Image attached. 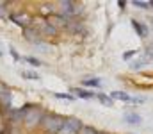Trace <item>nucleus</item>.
<instances>
[{
	"label": "nucleus",
	"mask_w": 153,
	"mask_h": 134,
	"mask_svg": "<svg viewBox=\"0 0 153 134\" xmlns=\"http://www.w3.org/2000/svg\"><path fill=\"white\" fill-rule=\"evenodd\" d=\"M41 124H43V127L48 133H59L61 127H62V124H64V120L61 116H57V115H45L43 120H41Z\"/></svg>",
	"instance_id": "f257e3e1"
},
{
	"label": "nucleus",
	"mask_w": 153,
	"mask_h": 134,
	"mask_svg": "<svg viewBox=\"0 0 153 134\" xmlns=\"http://www.w3.org/2000/svg\"><path fill=\"white\" fill-rule=\"evenodd\" d=\"M43 120V113L39 107H27L25 115H23V122L27 124V127H34Z\"/></svg>",
	"instance_id": "f03ea898"
},
{
	"label": "nucleus",
	"mask_w": 153,
	"mask_h": 134,
	"mask_svg": "<svg viewBox=\"0 0 153 134\" xmlns=\"http://www.w3.org/2000/svg\"><path fill=\"white\" fill-rule=\"evenodd\" d=\"M80 129H82V124H80L78 118H66L62 127H61V131L57 134H78Z\"/></svg>",
	"instance_id": "7ed1b4c3"
},
{
	"label": "nucleus",
	"mask_w": 153,
	"mask_h": 134,
	"mask_svg": "<svg viewBox=\"0 0 153 134\" xmlns=\"http://www.w3.org/2000/svg\"><path fill=\"white\" fill-rule=\"evenodd\" d=\"M57 4H59V7H61L64 16H71V14L76 13V5H75V2H71V0H61Z\"/></svg>",
	"instance_id": "20e7f679"
},
{
	"label": "nucleus",
	"mask_w": 153,
	"mask_h": 134,
	"mask_svg": "<svg viewBox=\"0 0 153 134\" xmlns=\"http://www.w3.org/2000/svg\"><path fill=\"white\" fill-rule=\"evenodd\" d=\"M36 29H38L41 34H46V36H55V34H57V29H55L48 20H45V22H43L39 27H36Z\"/></svg>",
	"instance_id": "39448f33"
},
{
	"label": "nucleus",
	"mask_w": 153,
	"mask_h": 134,
	"mask_svg": "<svg viewBox=\"0 0 153 134\" xmlns=\"http://www.w3.org/2000/svg\"><path fill=\"white\" fill-rule=\"evenodd\" d=\"M70 20H71V18H66V16H62V14H55V16L50 18V23H52L55 29H57V27H68Z\"/></svg>",
	"instance_id": "423d86ee"
},
{
	"label": "nucleus",
	"mask_w": 153,
	"mask_h": 134,
	"mask_svg": "<svg viewBox=\"0 0 153 134\" xmlns=\"http://www.w3.org/2000/svg\"><path fill=\"white\" fill-rule=\"evenodd\" d=\"M11 20H13L16 25L23 27V29H27V27H29V23H30V18H29L27 14H13V16H11Z\"/></svg>",
	"instance_id": "0eeeda50"
},
{
	"label": "nucleus",
	"mask_w": 153,
	"mask_h": 134,
	"mask_svg": "<svg viewBox=\"0 0 153 134\" xmlns=\"http://www.w3.org/2000/svg\"><path fill=\"white\" fill-rule=\"evenodd\" d=\"M23 34H25V38H27L29 41H39V31L36 27H34V29H29V27H27Z\"/></svg>",
	"instance_id": "6e6552de"
},
{
	"label": "nucleus",
	"mask_w": 153,
	"mask_h": 134,
	"mask_svg": "<svg viewBox=\"0 0 153 134\" xmlns=\"http://www.w3.org/2000/svg\"><path fill=\"white\" fill-rule=\"evenodd\" d=\"M66 29L71 31V32H82V31H84V25H82V23H76L75 20H70V23H68Z\"/></svg>",
	"instance_id": "1a4fd4ad"
},
{
	"label": "nucleus",
	"mask_w": 153,
	"mask_h": 134,
	"mask_svg": "<svg viewBox=\"0 0 153 134\" xmlns=\"http://www.w3.org/2000/svg\"><path fill=\"white\" fill-rule=\"evenodd\" d=\"M112 98H119V100H125V102H132V97L125 91H114L112 93Z\"/></svg>",
	"instance_id": "9d476101"
},
{
	"label": "nucleus",
	"mask_w": 153,
	"mask_h": 134,
	"mask_svg": "<svg viewBox=\"0 0 153 134\" xmlns=\"http://www.w3.org/2000/svg\"><path fill=\"white\" fill-rule=\"evenodd\" d=\"M132 27H135V31H137V34L141 36V38H144L148 32H146V29H144V25H141L139 22H135V20H132Z\"/></svg>",
	"instance_id": "9b49d317"
},
{
	"label": "nucleus",
	"mask_w": 153,
	"mask_h": 134,
	"mask_svg": "<svg viewBox=\"0 0 153 134\" xmlns=\"http://www.w3.org/2000/svg\"><path fill=\"white\" fill-rule=\"evenodd\" d=\"M125 122H126V124H134V125H139L143 120H141V116H139V115H126V116H125Z\"/></svg>",
	"instance_id": "f8f14e48"
},
{
	"label": "nucleus",
	"mask_w": 153,
	"mask_h": 134,
	"mask_svg": "<svg viewBox=\"0 0 153 134\" xmlns=\"http://www.w3.org/2000/svg\"><path fill=\"white\" fill-rule=\"evenodd\" d=\"M132 4L135 7H141V9H150V2H146V0H134Z\"/></svg>",
	"instance_id": "ddd939ff"
},
{
	"label": "nucleus",
	"mask_w": 153,
	"mask_h": 134,
	"mask_svg": "<svg viewBox=\"0 0 153 134\" xmlns=\"http://www.w3.org/2000/svg\"><path fill=\"white\" fill-rule=\"evenodd\" d=\"M23 115H25V111H11V116H13V120H14V122L23 120Z\"/></svg>",
	"instance_id": "4468645a"
},
{
	"label": "nucleus",
	"mask_w": 153,
	"mask_h": 134,
	"mask_svg": "<svg viewBox=\"0 0 153 134\" xmlns=\"http://www.w3.org/2000/svg\"><path fill=\"white\" fill-rule=\"evenodd\" d=\"M75 93L78 97H82V98H93V97H94V93H91V91H82V89H75Z\"/></svg>",
	"instance_id": "2eb2a0df"
},
{
	"label": "nucleus",
	"mask_w": 153,
	"mask_h": 134,
	"mask_svg": "<svg viewBox=\"0 0 153 134\" xmlns=\"http://www.w3.org/2000/svg\"><path fill=\"white\" fill-rule=\"evenodd\" d=\"M98 131H94L93 127H89V125H82V129H80V133L78 134H96Z\"/></svg>",
	"instance_id": "dca6fc26"
},
{
	"label": "nucleus",
	"mask_w": 153,
	"mask_h": 134,
	"mask_svg": "<svg viewBox=\"0 0 153 134\" xmlns=\"http://www.w3.org/2000/svg\"><path fill=\"white\" fill-rule=\"evenodd\" d=\"M84 84H85V86L98 88V86H100V81H98V79H85V81H84Z\"/></svg>",
	"instance_id": "f3484780"
},
{
	"label": "nucleus",
	"mask_w": 153,
	"mask_h": 134,
	"mask_svg": "<svg viewBox=\"0 0 153 134\" xmlns=\"http://www.w3.org/2000/svg\"><path fill=\"white\" fill-rule=\"evenodd\" d=\"M98 98H100V102H103L105 106H112V100L107 97V95H103V93H100V95H96Z\"/></svg>",
	"instance_id": "a211bd4d"
},
{
	"label": "nucleus",
	"mask_w": 153,
	"mask_h": 134,
	"mask_svg": "<svg viewBox=\"0 0 153 134\" xmlns=\"http://www.w3.org/2000/svg\"><path fill=\"white\" fill-rule=\"evenodd\" d=\"M23 77L25 79H34V81H39V75L34 73V72H23Z\"/></svg>",
	"instance_id": "6ab92c4d"
},
{
	"label": "nucleus",
	"mask_w": 153,
	"mask_h": 134,
	"mask_svg": "<svg viewBox=\"0 0 153 134\" xmlns=\"http://www.w3.org/2000/svg\"><path fill=\"white\" fill-rule=\"evenodd\" d=\"M25 61L30 63V64H34V66H39V64H41V61H38L36 57H25Z\"/></svg>",
	"instance_id": "aec40b11"
},
{
	"label": "nucleus",
	"mask_w": 153,
	"mask_h": 134,
	"mask_svg": "<svg viewBox=\"0 0 153 134\" xmlns=\"http://www.w3.org/2000/svg\"><path fill=\"white\" fill-rule=\"evenodd\" d=\"M55 97H57V98H64V100H73V97H71V95H66V93H57Z\"/></svg>",
	"instance_id": "412c9836"
},
{
	"label": "nucleus",
	"mask_w": 153,
	"mask_h": 134,
	"mask_svg": "<svg viewBox=\"0 0 153 134\" xmlns=\"http://www.w3.org/2000/svg\"><path fill=\"white\" fill-rule=\"evenodd\" d=\"M0 18H7V9H5V5L0 7Z\"/></svg>",
	"instance_id": "4be33fe9"
},
{
	"label": "nucleus",
	"mask_w": 153,
	"mask_h": 134,
	"mask_svg": "<svg viewBox=\"0 0 153 134\" xmlns=\"http://www.w3.org/2000/svg\"><path fill=\"white\" fill-rule=\"evenodd\" d=\"M134 54H135V52H125V59H130Z\"/></svg>",
	"instance_id": "5701e85b"
},
{
	"label": "nucleus",
	"mask_w": 153,
	"mask_h": 134,
	"mask_svg": "<svg viewBox=\"0 0 153 134\" xmlns=\"http://www.w3.org/2000/svg\"><path fill=\"white\" fill-rule=\"evenodd\" d=\"M117 5H119V7H125V5H126V2H125V0H119V2H117Z\"/></svg>",
	"instance_id": "b1692460"
},
{
	"label": "nucleus",
	"mask_w": 153,
	"mask_h": 134,
	"mask_svg": "<svg viewBox=\"0 0 153 134\" xmlns=\"http://www.w3.org/2000/svg\"><path fill=\"white\" fill-rule=\"evenodd\" d=\"M5 4H7L5 0H0V7H2V5H5Z\"/></svg>",
	"instance_id": "393cba45"
},
{
	"label": "nucleus",
	"mask_w": 153,
	"mask_h": 134,
	"mask_svg": "<svg viewBox=\"0 0 153 134\" xmlns=\"http://www.w3.org/2000/svg\"><path fill=\"white\" fill-rule=\"evenodd\" d=\"M150 7H153V0H150Z\"/></svg>",
	"instance_id": "a878e982"
},
{
	"label": "nucleus",
	"mask_w": 153,
	"mask_h": 134,
	"mask_svg": "<svg viewBox=\"0 0 153 134\" xmlns=\"http://www.w3.org/2000/svg\"><path fill=\"white\" fill-rule=\"evenodd\" d=\"M96 134H103V133H96Z\"/></svg>",
	"instance_id": "bb28decb"
}]
</instances>
